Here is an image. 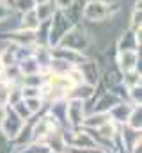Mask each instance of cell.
<instances>
[{
	"mask_svg": "<svg viewBox=\"0 0 142 153\" xmlns=\"http://www.w3.org/2000/svg\"><path fill=\"white\" fill-rule=\"evenodd\" d=\"M115 62H117V68L121 70V73L139 70L141 50H119L115 53Z\"/></svg>",
	"mask_w": 142,
	"mask_h": 153,
	"instance_id": "cell-6",
	"label": "cell"
},
{
	"mask_svg": "<svg viewBox=\"0 0 142 153\" xmlns=\"http://www.w3.org/2000/svg\"><path fill=\"white\" fill-rule=\"evenodd\" d=\"M7 109H9V105L0 103V125H2V121L5 119V116H7Z\"/></svg>",
	"mask_w": 142,
	"mask_h": 153,
	"instance_id": "cell-27",
	"label": "cell"
},
{
	"mask_svg": "<svg viewBox=\"0 0 142 153\" xmlns=\"http://www.w3.org/2000/svg\"><path fill=\"white\" fill-rule=\"evenodd\" d=\"M21 96H23V100L25 98H37V96H41V87H27V85H21Z\"/></svg>",
	"mask_w": 142,
	"mask_h": 153,
	"instance_id": "cell-25",
	"label": "cell"
},
{
	"mask_svg": "<svg viewBox=\"0 0 142 153\" xmlns=\"http://www.w3.org/2000/svg\"><path fill=\"white\" fill-rule=\"evenodd\" d=\"M126 126L128 128H132V130H135V132H141L142 128V111H141V105H137V107H133L132 109V112L128 116V121H126Z\"/></svg>",
	"mask_w": 142,
	"mask_h": 153,
	"instance_id": "cell-15",
	"label": "cell"
},
{
	"mask_svg": "<svg viewBox=\"0 0 142 153\" xmlns=\"http://www.w3.org/2000/svg\"><path fill=\"white\" fill-rule=\"evenodd\" d=\"M132 109H133V105L130 103V102H124V100H121L117 105H114L106 114L110 117V121L112 123H115L117 126H123V125H126V121H128V116L132 112Z\"/></svg>",
	"mask_w": 142,
	"mask_h": 153,
	"instance_id": "cell-8",
	"label": "cell"
},
{
	"mask_svg": "<svg viewBox=\"0 0 142 153\" xmlns=\"http://www.w3.org/2000/svg\"><path fill=\"white\" fill-rule=\"evenodd\" d=\"M0 153H14V143L0 132Z\"/></svg>",
	"mask_w": 142,
	"mask_h": 153,
	"instance_id": "cell-23",
	"label": "cell"
},
{
	"mask_svg": "<svg viewBox=\"0 0 142 153\" xmlns=\"http://www.w3.org/2000/svg\"><path fill=\"white\" fill-rule=\"evenodd\" d=\"M34 13H36L37 22H39V23H44V22H50V20L53 18V14L57 13V7H55L53 0H44V2L36 4Z\"/></svg>",
	"mask_w": 142,
	"mask_h": 153,
	"instance_id": "cell-11",
	"label": "cell"
},
{
	"mask_svg": "<svg viewBox=\"0 0 142 153\" xmlns=\"http://www.w3.org/2000/svg\"><path fill=\"white\" fill-rule=\"evenodd\" d=\"M37 27H39V22H37V18H36L34 11L21 13V18H20L18 29H23V30H36Z\"/></svg>",
	"mask_w": 142,
	"mask_h": 153,
	"instance_id": "cell-13",
	"label": "cell"
},
{
	"mask_svg": "<svg viewBox=\"0 0 142 153\" xmlns=\"http://www.w3.org/2000/svg\"><path fill=\"white\" fill-rule=\"evenodd\" d=\"M59 45L61 46H66L70 50H75V52H80V53L85 55L87 48H91V45H92V36L89 34V30L85 27H82L78 23V25H73L70 30L66 32V36L61 39Z\"/></svg>",
	"mask_w": 142,
	"mask_h": 153,
	"instance_id": "cell-1",
	"label": "cell"
},
{
	"mask_svg": "<svg viewBox=\"0 0 142 153\" xmlns=\"http://www.w3.org/2000/svg\"><path fill=\"white\" fill-rule=\"evenodd\" d=\"M66 153H110V152L101 148V146H94V148H68Z\"/></svg>",
	"mask_w": 142,
	"mask_h": 153,
	"instance_id": "cell-24",
	"label": "cell"
},
{
	"mask_svg": "<svg viewBox=\"0 0 142 153\" xmlns=\"http://www.w3.org/2000/svg\"><path fill=\"white\" fill-rule=\"evenodd\" d=\"M34 7H36V0H14L13 2V9H16L20 14L34 11Z\"/></svg>",
	"mask_w": 142,
	"mask_h": 153,
	"instance_id": "cell-21",
	"label": "cell"
},
{
	"mask_svg": "<svg viewBox=\"0 0 142 153\" xmlns=\"http://www.w3.org/2000/svg\"><path fill=\"white\" fill-rule=\"evenodd\" d=\"M43 84H44V75L43 73L21 75V78H20V85H27V87H41Z\"/></svg>",
	"mask_w": 142,
	"mask_h": 153,
	"instance_id": "cell-16",
	"label": "cell"
},
{
	"mask_svg": "<svg viewBox=\"0 0 142 153\" xmlns=\"http://www.w3.org/2000/svg\"><path fill=\"white\" fill-rule=\"evenodd\" d=\"M123 84L126 85V89L133 85H141V70H132L123 73Z\"/></svg>",
	"mask_w": 142,
	"mask_h": 153,
	"instance_id": "cell-17",
	"label": "cell"
},
{
	"mask_svg": "<svg viewBox=\"0 0 142 153\" xmlns=\"http://www.w3.org/2000/svg\"><path fill=\"white\" fill-rule=\"evenodd\" d=\"M4 68H5V64H4V61H2V57H0V76L4 73Z\"/></svg>",
	"mask_w": 142,
	"mask_h": 153,
	"instance_id": "cell-28",
	"label": "cell"
},
{
	"mask_svg": "<svg viewBox=\"0 0 142 153\" xmlns=\"http://www.w3.org/2000/svg\"><path fill=\"white\" fill-rule=\"evenodd\" d=\"M23 125H25V121H23L20 116H18L13 109H11V107H9V109H7V116H5V119H4V121H2V125H0V132H2L7 139L14 141V139H16V135L21 132Z\"/></svg>",
	"mask_w": 142,
	"mask_h": 153,
	"instance_id": "cell-5",
	"label": "cell"
},
{
	"mask_svg": "<svg viewBox=\"0 0 142 153\" xmlns=\"http://www.w3.org/2000/svg\"><path fill=\"white\" fill-rule=\"evenodd\" d=\"M121 100H123V98L117 96L115 93H112V91H105L103 94H100V96L96 98L94 109H92L91 112H103V114H106V112H108L114 105H117Z\"/></svg>",
	"mask_w": 142,
	"mask_h": 153,
	"instance_id": "cell-9",
	"label": "cell"
},
{
	"mask_svg": "<svg viewBox=\"0 0 142 153\" xmlns=\"http://www.w3.org/2000/svg\"><path fill=\"white\" fill-rule=\"evenodd\" d=\"M141 34H142L141 29L124 30L117 39V52L119 50H141V38H142Z\"/></svg>",
	"mask_w": 142,
	"mask_h": 153,
	"instance_id": "cell-7",
	"label": "cell"
},
{
	"mask_svg": "<svg viewBox=\"0 0 142 153\" xmlns=\"http://www.w3.org/2000/svg\"><path fill=\"white\" fill-rule=\"evenodd\" d=\"M23 102H25L27 109L30 111V114H32V116L39 114V112L43 111V107L46 105V103L43 102V98H41V96H37V98H25Z\"/></svg>",
	"mask_w": 142,
	"mask_h": 153,
	"instance_id": "cell-18",
	"label": "cell"
},
{
	"mask_svg": "<svg viewBox=\"0 0 142 153\" xmlns=\"http://www.w3.org/2000/svg\"><path fill=\"white\" fill-rule=\"evenodd\" d=\"M114 9H117V4H108L105 0H89V2H84L82 18L92 23L103 22L108 16H112Z\"/></svg>",
	"mask_w": 142,
	"mask_h": 153,
	"instance_id": "cell-2",
	"label": "cell"
},
{
	"mask_svg": "<svg viewBox=\"0 0 142 153\" xmlns=\"http://www.w3.org/2000/svg\"><path fill=\"white\" fill-rule=\"evenodd\" d=\"M73 2H75V0H53L57 11H66V9H70L71 5H73Z\"/></svg>",
	"mask_w": 142,
	"mask_h": 153,
	"instance_id": "cell-26",
	"label": "cell"
},
{
	"mask_svg": "<svg viewBox=\"0 0 142 153\" xmlns=\"http://www.w3.org/2000/svg\"><path fill=\"white\" fill-rule=\"evenodd\" d=\"M11 109L20 116L25 123H27L29 119H32V117H34V116L30 114V111L27 109V105H25V102H23V100H21V102H18V103H14V105H11Z\"/></svg>",
	"mask_w": 142,
	"mask_h": 153,
	"instance_id": "cell-20",
	"label": "cell"
},
{
	"mask_svg": "<svg viewBox=\"0 0 142 153\" xmlns=\"http://www.w3.org/2000/svg\"><path fill=\"white\" fill-rule=\"evenodd\" d=\"M94 89H96V85H91V84H87V82H82V84L75 85L70 93H68V98H75V100L87 102L89 98H92V96L96 94Z\"/></svg>",
	"mask_w": 142,
	"mask_h": 153,
	"instance_id": "cell-12",
	"label": "cell"
},
{
	"mask_svg": "<svg viewBox=\"0 0 142 153\" xmlns=\"http://www.w3.org/2000/svg\"><path fill=\"white\" fill-rule=\"evenodd\" d=\"M71 27H73V23L64 14V11H57L53 14V18L50 20V23H48V48L57 46Z\"/></svg>",
	"mask_w": 142,
	"mask_h": 153,
	"instance_id": "cell-3",
	"label": "cell"
},
{
	"mask_svg": "<svg viewBox=\"0 0 142 153\" xmlns=\"http://www.w3.org/2000/svg\"><path fill=\"white\" fill-rule=\"evenodd\" d=\"M85 102L68 98L66 100V125L68 128H82L85 119Z\"/></svg>",
	"mask_w": 142,
	"mask_h": 153,
	"instance_id": "cell-4",
	"label": "cell"
},
{
	"mask_svg": "<svg viewBox=\"0 0 142 153\" xmlns=\"http://www.w3.org/2000/svg\"><path fill=\"white\" fill-rule=\"evenodd\" d=\"M18 68L21 71V75H34V73H41V68L39 64L36 62V59L30 55L27 59H23L21 62H18Z\"/></svg>",
	"mask_w": 142,
	"mask_h": 153,
	"instance_id": "cell-14",
	"label": "cell"
},
{
	"mask_svg": "<svg viewBox=\"0 0 142 153\" xmlns=\"http://www.w3.org/2000/svg\"><path fill=\"white\" fill-rule=\"evenodd\" d=\"M13 13H14L13 5H9L5 0H0V23L7 22V20L13 16Z\"/></svg>",
	"mask_w": 142,
	"mask_h": 153,
	"instance_id": "cell-22",
	"label": "cell"
},
{
	"mask_svg": "<svg viewBox=\"0 0 142 153\" xmlns=\"http://www.w3.org/2000/svg\"><path fill=\"white\" fill-rule=\"evenodd\" d=\"M141 2L142 0H137L135 2V7H133V13H132V20H130V29L132 30H137L141 29V23H142V13H141Z\"/></svg>",
	"mask_w": 142,
	"mask_h": 153,
	"instance_id": "cell-19",
	"label": "cell"
},
{
	"mask_svg": "<svg viewBox=\"0 0 142 153\" xmlns=\"http://www.w3.org/2000/svg\"><path fill=\"white\" fill-rule=\"evenodd\" d=\"M39 2H44V0H36V4H39Z\"/></svg>",
	"mask_w": 142,
	"mask_h": 153,
	"instance_id": "cell-29",
	"label": "cell"
},
{
	"mask_svg": "<svg viewBox=\"0 0 142 153\" xmlns=\"http://www.w3.org/2000/svg\"><path fill=\"white\" fill-rule=\"evenodd\" d=\"M44 144L48 146L50 153H66L68 152V146H66V141H64V135H62V128H55L46 137Z\"/></svg>",
	"mask_w": 142,
	"mask_h": 153,
	"instance_id": "cell-10",
	"label": "cell"
}]
</instances>
